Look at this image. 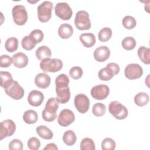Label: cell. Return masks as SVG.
I'll list each match as a JSON object with an SVG mask.
<instances>
[{
	"instance_id": "cell-1",
	"label": "cell",
	"mask_w": 150,
	"mask_h": 150,
	"mask_svg": "<svg viewBox=\"0 0 150 150\" xmlns=\"http://www.w3.org/2000/svg\"><path fill=\"white\" fill-rule=\"evenodd\" d=\"M59 108V103L56 98H50L46 102L45 108L42 111L43 119L48 122L54 121L57 117V110Z\"/></svg>"
},
{
	"instance_id": "cell-2",
	"label": "cell",
	"mask_w": 150,
	"mask_h": 150,
	"mask_svg": "<svg viewBox=\"0 0 150 150\" xmlns=\"http://www.w3.org/2000/svg\"><path fill=\"white\" fill-rule=\"evenodd\" d=\"M40 67L44 72H57L63 67V62L59 59L47 58L40 63Z\"/></svg>"
},
{
	"instance_id": "cell-3",
	"label": "cell",
	"mask_w": 150,
	"mask_h": 150,
	"mask_svg": "<svg viewBox=\"0 0 150 150\" xmlns=\"http://www.w3.org/2000/svg\"><path fill=\"white\" fill-rule=\"evenodd\" d=\"M110 113L116 119L124 120L128 114L127 108L118 101H111L108 105Z\"/></svg>"
},
{
	"instance_id": "cell-4",
	"label": "cell",
	"mask_w": 150,
	"mask_h": 150,
	"mask_svg": "<svg viewBox=\"0 0 150 150\" xmlns=\"http://www.w3.org/2000/svg\"><path fill=\"white\" fill-rule=\"evenodd\" d=\"M53 6V4L49 1H44L38 6V16L40 22H46L50 20Z\"/></svg>"
},
{
	"instance_id": "cell-5",
	"label": "cell",
	"mask_w": 150,
	"mask_h": 150,
	"mask_svg": "<svg viewBox=\"0 0 150 150\" xmlns=\"http://www.w3.org/2000/svg\"><path fill=\"white\" fill-rule=\"evenodd\" d=\"M74 24L79 30H84L89 29L91 28V22L88 13L84 10L78 11L76 14Z\"/></svg>"
},
{
	"instance_id": "cell-6",
	"label": "cell",
	"mask_w": 150,
	"mask_h": 150,
	"mask_svg": "<svg viewBox=\"0 0 150 150\" xmlns=\"http://www.w3.org/2000/svg\"><path fill=\"white\" fill-rule=\"evenodd\" d=\"M12 15L14 22L18 25H23L28 20V13L25 6L16 5L12 9Z\"/></svg>"
},
{
	"instance_id": "cell-7",
	"label": "cell",
	"mask_w": 150,
	"mask_h": 150,
	"mask_svg": "<svg viewBox=\"0 0 150 150\" xmlns=\"http://www.w3.org/2000/svg\"><path fill=\"white\" fill-rule=\"evenodd\" d=\"M55 14L62 20L70 19L73 15V11L69 5L66 2H59L54 7Z\"/></svg>"
},
{
	"instance_id": "cell-8",
	"label": "cell",
	"mask_w": 150,
	"mask_h": 150,
	"mask_svg": "<svg viewBox=\"0 0 150 150\" xmlns=\"http://www.w3.org/2000/svg\"><path fill=\"white\" fill-rule=\"evenodd\" d=\"M16 130L15 123L10 119L2 121L0 124V139L12 136Z\"/></svg>"
},
{
	"instance_id": "cell-9",
	"label": "cell",
	"mask_w": 150,
	"mask_h": 150,
	"mask_svg": "<svg viewBox=\"0 0 150 150\" xmlns=\"http://www.w3.org/2000/svg\"><path fill=\"white\" fill-rule=\"evenodd\" d=\"M124 74L125 77L129 80L137 79L143 74V69L137 63H130L125 67Z\"/></svg>"
},
{
	"instance_id": "cell-10",
	"label": "cell",
	"mask_w": 150,
	"mask_h": 150,
	"mask_svg": "<svg viewBox=\"0 0 150 150\" xmlns=\"http://www.w3.org/2000/svg\"><path fill=\"white\" fill-rule=\"evenodd\" d=\"M6 94L15 100H20L24 96V89L17 81L13 83L6 88H4Z\"/></svg>"
},
{
	"instance_id": "cell-11",
	"label": "cell",
	"mask_w": 150,
	"mask_h": 150,
	"mask_svg": "<svg viewBox=\"0 0 150 150\" xmlns=\"http://www.w3.org/2000/svg\"><path fill=\"white\" fill-rule=\"evenodd\" d=\"M74 104L80 113L84 114L88 110L90 100L86 95L82 93L78 94L74 97Z\"/></svg>"
},
{
	"instance_id": "cell-12",
	"label": "cell",
	"mask_w": 150,
	"mask_h": 150,
	"mask_svg": "<svg viewBox=\"0 0 150 150\" xmlns=\"http://www.w3.org/2000/svg\"><path fill=\"white\" fill-rule=\"evenodd\" d=\"M75 120L73 112L67 108L62 110L57 117V122L62 127H67L72 124Z\"/></svg>"
},
{
	"instance_id": "cell-13",
	"label": "cell",
	"mask_w": 150,
	"mask_h": 150,
	"mask_svg": "<svg viewBox=\"0 0 150 150\" xmlns=\"http://www.w3.org/2000/svg\"><path fill=\"white\" fill-rule=\"evenodd\" d=\"M109 93L110 88L105 84H98L91 89V95L96 100H104L107 97Z\"/></svg>"
},
{
	"instance_id": "cell-14",
	"label": "cell",
	"mask_w": 150,
	"mask_h": 150,
	"mask_svg": "<svg viewBox=\"0 0 150 150\" xmlns=\"http://www.w3.org/2000/svg\"><path fill=\"white\" fill-rule=\"evenodd\" d=\"M44 95L38 90H32L28 95V101L30 105L34 107H38L40 105L43 101Z\"/></svg>"
},
{
	"instance_id": "cell-15",
	"label": "cell",
	"mask_w": 150,
	"mask_h": 150,
	"mask_svg": "<svg viewBox=\"0 0 150 150\" xmlns=\"http://www.w3.org/2000/svg\"><path fill=\"white\" fill-rule=\"evenodd\" d=\"M93 55L96 60L99 62H103L109 58L110 50L107 46H101L96 49Z\"/></svg>"
},
{
	"instance_id": "cell-16",
	"label": "cell",
	"mask_w": 150,
	"mask_h": 150,
	"mask_svg": "<svg viewBox=\"0 0 150 150\" xmlns=\"http://www.w3.org/2000/svg\"><path fill=\"white\" fill-rule=\"evenodd\" d=\"M51 79L50 76L45 73L38 74L35 78V83L37 87L40 88H46L50 84Z\"/></svg>"
},
{
	"instance_id": "cell-17",
	"label": "cell",
	"mask_w": 150,
	"mask_h": 150,
	"mask_svg": "<svg viewBox=\"0 0 150 150\" xmlns=\"http://www.w3.org/2000/svg\"><path fill=\"white\" fill-rule=\"evenodd\" d=\"M12 62L13 65L18 68H23L28 63V56L23 53L18 52L12 56Z\"/></svg>"
},
{
	"instance_id": "cell-18",
	"label": "cell",
	"mask_w": 150,
	"mask_h": 150,
	"mask_svg": "<svg viewBox=\"0 0 150 150\" xmlns=\"http://www.w3.org/2000/svg\"><path fill=\"white\" fill-rule=\"evenodd\" d=\"M57 100L59 103L65 104L69 101L70 98V91L69 87L56 88Z\"/></svg>"
},
{
	"instance_id": "cell-19",
	"label": "cell",
	"mask_w": 150,
	"mask_h": 150,
	"mask_svg": "<svg viewBox=\"0 0 150 150\" xmlns=\"http://www.w3.org/2000/svg\"><path fill=\"white\" fill-rule=\"evenodd\" d=\"M80 40L86 47H91L96 43V37L92 33H84L80 36Z\"/></svg>"
},
{
	"instance_id": "cell-20",
	"label": "cell",
	"mask_w": 150,
	"mask_h": 150,
	"mask_svg": "<svg viewBox=\"0 0 150 150\" xmlns=\"http://www.w3.org/2000/svg\"><path fill=\"white\" fill-rule=\"evenodd\" d=\"M73 33V28L68 23H63L58 28V34L62 39H68Z\"/></svg>"
},
{
	"instance_id": "cell-21",
	"label": "cell",
	"mask_w": 150,
	"mask_h": 150,
	"mask_svg": "<svg viewBox=\"0 0 150 150\" xmlns=\"http://www.w3.org/2000/svg\"><path fill=\"white\" fill-rule=\"evenodd\" d=\"M138 56L139 59L145 64L150 63V49L145 46H141L138 48Z\"/></svg>"
},
{
	"instance_id": "cell-22",
	"label": "cell",
	"mask_w": 150,
	"mask_h": 150,
	"mask_svg": "<svg viewBox=\"0 0 150 150\" xmlns=\"http://www.w3.org/2000/svg\"><path fill=\"white\" fill-rule=\"evenodd\" d=\"M12 74L8 71H0V81L1 86L6 88L9 86L13 81Z\"/></svg>"
},
{
	"instance_id": "cell-23",
	"label": "cell",
	"mask_w": 150,
	"mask_h": 150,
	"mask_svg": "<svg viewBox=\"0 0 150 150\" xmlns=\"http://www.w3.org/2000/svg\"><path fill=\"white\" fill-rule=\"evenodd\" d=\"M35 53L36 57L40 60L50 58L52 55V52L50 48L46 46H41L39 47L36 49Z\"/></svg>"
},
{
	"instance_id": "cell-24",
	"label": "cell",
	"mask_w": 150,
	"mask_h": 150,
	"mask_svg": "<svg viewBox=\"0 0 150 150\" xmlns=\"http://www.w3.org/2000/svg\"><path fill=\"white\" fill-rule=\"evenodd\" d=\"M38 135L45 139H50L53 137V132L45 125H39L36 129Z\"/></svg>"
},
{
	"instance_id": "cell-25",
	"label": "cell",
	"mask_w": 150,
	"mask_h": 150,
	"mask_svg": "<svg viewBox=\"0 0 150 150\" xmlns=\"http://www.w3.org/2000/svg\"><path fill=\"white\" fill-rule=\"evenodd\" d=\"M23 120L26 124H35L38 120V115L35 110H28L24 112L23 115Z\"/></svg>"
},
{
	"instance_id": "cell-26",
	"label": "cell",
	"mask_w": 150,
	"mask_h": 150,
	"mask_svg": "<svg viewBox=\"0 0 150 150\" xmlns=\"http://www.w3.org/2000/svg\"><path fill=\"white\" fill-rule=\"evenodd\" d=\"M149 100V95L144 92H139L134 97L135 103L140 107L144 106L148 104Z\"/></svg>"
},
{
	"instance_id": "cell-27",
	"label": "cell",
	"mask_w": 150,
	"mask_h": 150,
	"mask_svg": "<svg viewBox=\"0 0 150 150\" xmlns=\"http://www.w3.org/2000/svg\"><path fill=\"white\" fill-rule=\"evenodd\" d=\"M76 135L72 130H67L64 132L63 135V141L66 145L68 146H72L76 143Z\"/></svg>"
},
{
	"instance_id": "cell-28",
	"label": "cell",
	"mask_w": 150,
	"mask_h": 150,
	"mask_svg": "<svg viewBox=\"0 0 150 150\" xmlns=\"http://www.w3.org/2000/svg\"><path fill=\"white\" fill-rule=\"evenodd\" d=\"M98 76L101 80L108 81L114 76V74L111 68L106 66L105 67L100 69L98 71Z\"/></svg>"
},
{
	"instance_id": "cell-29",
	"label": "cell",
	"mask_w": 150,
	"mask_h": 150,
	"mask_svg": "<svg viewBox=\"0 0 150 150\" xmlns=\"http://www.w3.org/2000/svg\"><path fill=\"white\" fill-rule=\"evenodd\" d=\"M36 44L37 43L35 39L30 35L25 36L21 40V45L22 47L27 50H30L33 49Z\"/></svg>"
},
{
	"instance_id": "cell-30",
	"label": "cell",
	"mask_w": 150,
	"mask_h": 150,
	"mask_svg": "<svg viewBox=\"0 0 150 150\" xmlns=\"http://www.w3.org/2000/svg\"><path fill=\"white\" fill-rule=\"evenodd\" d=\"M69 83V78L65 74H59L55 79L56 88L68 87Z\"/></svg>"
},
{
	"instance_id": "cell-31",
	"label": "cell",
	"mask_w": 150,
	"mask_h": 150,
	"mask_svg": "<svg viewBox=\"0 0 150 150\" xmlns=\"http://www.w3.org/2000/svg\"><path fill=\"white\" fill-rule=\"evenodd\" d=\"M6 50L9 52L16 51L18 47V40L15 37H11L6 39L5 44Z\"/></svg>"
},
{
	"instance_id": "cell-32",
	"label": "cell",
	"mask_w": 150,
	"mask_h": 150,
	"mask_svg": "<svg viewBox=\"0 0 150 150\" xmlns=\"http://www.w3.org/2000/svg\"><path fill=\"white\" fill-rule=\"evenodd\" d=\"M136 40L132 36H128L124 38L121 42L122 47L127 50H131L135 48L136 46Z\"/></svg>"
},
{
	"instance_id": "cell-33",
	"label": "cell",
	"mask_w": 150,
	"mask_h": 150,
	"mask_svg": "<svg viewBox=\"0 0 150 150\" xmlns=\"http://www.w3.org/2000/svg\"><path fill=\"white\" fill-rule=\"evenodd\" d=\"M112 35V30L108 27L102 28L98 34V39L102 42H105L110 40Z\"/></svg>"
},
{
	"instance_id": "cell-34",
	"label": "cell",
	"mask_w": 150,
	"mask_h": 150,
	"mask_svg": "<svg viewBox=\"0 0 150 150\" xmlns=\"http://www.w3.org/2000/svg\"><path fill=\"white\" fill-rule=\"evenodd\" d=\"M106 111L105 105L101 103H97L94 104L92 108V112L96 117L103 116Z\"/></svg>"
},
{
	"instance_id": "cell-35",
	"label": "cell",
	"mask_w": 150,
	"mask_h": 150,
	"mask_svg": "<svg viewBox=\"0 0 150 150\" xmlns=\"http://www.w3.org/2000/svg\"><path fill=\"white\" fill-rule=\"evenodd\" d=\"M80 149L81 150H95L96 146L93 140L90 138L83 139L80 143Z\"/></svg>"
},
{
	"instance_id": "cell-36",
	"label": "cell",
	"mask_w": 150,
	"mask_h": 150,
	"mask_svg": "<svg viewBox=\"0 0 150 150\" xmlns=\"http://www.w3.org/2000/svg\"><path fill=\"white\" fill-rule=\"evenodd\" d=\"M123 26L127 29H132L137 25L136 19L131 16L127 15L124 17L122 21Z\"/></svg>"
},
{
	"instance_id": "cell-37",
	"label": "cell",
	"mask_w": 150,
	"mask_h": 150,
	"mask_svg": "<svg viewBox=\"0 0 150 150\" xmlns=\"http://www.w3.org/2000/svg\"><path fill=\"white\" fill-rule=\"evenodd\" d=\"M115 146V141L110 138H105L102 141L101 148L103 150H114Z\"/></svg>"
},
{
	"instance_id": "cell-38",
	"label": "cell",
	"mask_w": 150,
	"mask_h": 150,
	"mask_svg": "<svg viewBox=\"0 0 150 150\" xmlns=\"http://www.w3.org/2000/svg\"><path fill=\"white\" fill-rule=\"evenodd\" d=\"M83 70L79 66H74L72 67L69 70V75L70 77L75 80L79 79L83 75Z\"/></svg>"
},
{
	"instance_id": "cell-39",
	"label": "cell",
	"mask_w": 150,
	"mask_h": 150,
	"mask_svg": "<svg viewBox=\"0 0 150 150\" xmlns=\"http://www.w3.org/2000/svg\"><path fill=\"white\" fill-rule=\"evenodd\" d=\"M27 145L31 150H38L40 146V142L38 138L36 137H31L28 139Z\"/></svg>"
},
{
	"instance_id": "cell-40",
	"label": "cell",
	"mask_w": 150,
	"mask_h": 150,
	"mask_svg": "<svg viewBox=\"0 0 150 150\" xmlns=\"http://www.w3.org/2000/svg\"><path fill=\"white\" fill-rule=\"evenodd\" d=\"M29 35L35 39L36 43H40L43 39L44 37L43 32L40 29H35L32 30Z\"/></svg>"
},
{
	"instance_id": "cell-41",
	"label": "cell",
	"mask_w": 150,
	"mask_h": 150,
	"mask_svg": "<svg viewBox=\"0 0 150 150\" xmlns=\"http://www.w3.org/2000/svg\"><path fill=\"white\" fill-rule=\"evenodd\" d=\"M12 63V59L8 55L3 54L0 57V66L1 67H8Z\"/></svg>"
},
{
	"instance_id": "cell-42",
	"label": "cell",
	"mask_w": 150,
	"mask_h": 150,
	"mask_svg": "<svg viewBox=\"0 0 150 150\" xmlns=\"http://www.w3.org/2000/svg\"><path fill=\"white\" fill-rule=\"evenodd\" d=\"M9 149L11 150H22L23 149V144L21 140L13 139L9 144Z\"/></svg>"
},
{
	"instance_id": "cell-43",
	"label": "cell",
	"mask_w": 150,
	"mask_h": 150,
	"mask_svg": "<svg viewBox=\"0 0 150 150\" xmlns=\"http://www.w3.org/2000/svg\"><path fill=\"white\" fill-rule=\"evenodd\" d=\"M106 66H108L111 69V70L114 72V76L117 75L120 72V67H119L118 64H117L115 63H110L107 64Z\"/></svg>"
},
{
	"instance_id": "cell-44",
	"label": "cell",
	"mask_w": 150,
	"mask_h": 150,
	"mask_svg": "<svg viewBox=\"0 0 150 150\" xmlns=\"http://www.w3.org/2000/svg\"><path fill=\"white\" fill-rule=\"evenodd\" d=\"M44 150H47V149H53V150H57L58 148L57 147V146L56 145V144H54V143H50L46 145V146L43 148Z\"/></svg>"
}]
</instances>
